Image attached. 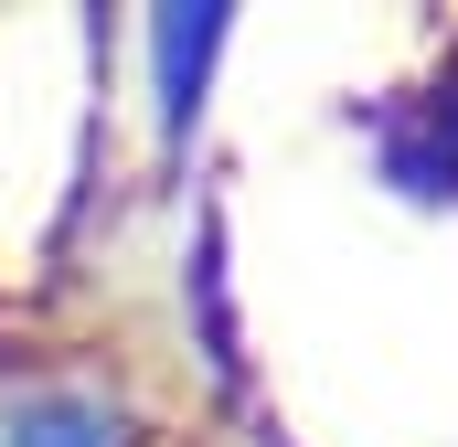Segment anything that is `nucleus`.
<instances>
[{
    "label": "nucleus",
    "mask_w": 458,
    "mask_h": 447,
    "mask_svg": "<svg viewBox=\"0 0 458 447\" xmlns=\"http://www.w3.org/2000/svg\"><path fill=\"white\" fill-rule=\"evenodd\" d=\"M11 447H117L97 394H21L11 405Z\"/></svg>",
    "instance_id": "1"
}]
</instances>
